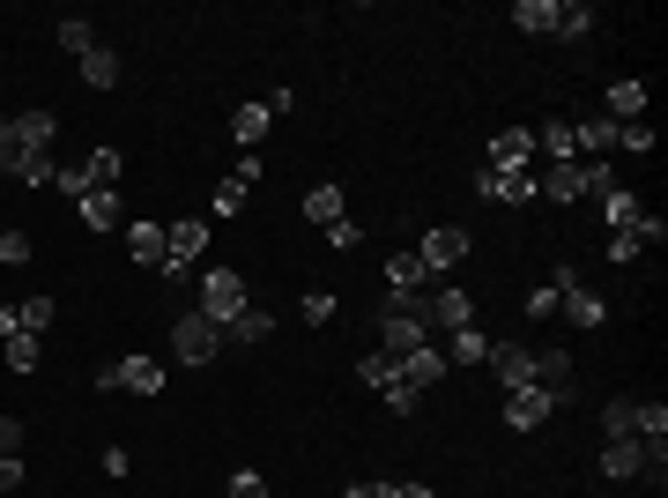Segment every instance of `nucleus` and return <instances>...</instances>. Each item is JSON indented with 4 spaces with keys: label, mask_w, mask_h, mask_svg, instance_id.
Segmentation results:
<instances>
[{
    "label": "nucleus",
    "mask_w": 668,
    "mask_h": 498,
    "mask_svg": "<svg viewBox=\"0 0 668 498\" xmlns=\"http://www.w3.org/2000/svg\"><path fill=\"white\" fill-rule=\"evenodd\" d=\"M431 343V321H423V291H387L379 305V349L387 357H409V349Z\"/></svg>",
    "instance_id": "f257e3e1"
},
{
    "label": "nucleus",
    "mask_w": 668,
    "mask_h": 498,
    "mask_svg": "<svg viewBox=\"0 0 668 498\" xmlns=\"http://www.w3.org/2000/svg\"><path fill=\"white\" fill-rule=\"evenodd\" d=\"M549 283H557V313H565L572 327H602V321H609V305L587 291V275L572 268V261H557V268H549Z\"/></svg>",
    "instance_id": "f03ea898"
},
{
    "label": "nucleus",
    "mask_w": 668,
    "mask_h": 498,
    "mask_svg": "<svg viewBox=\"0 0 668 498\" xmlns=\"http://www.w3.org/2000/svg\"><path fill=\"white\" fill-rule=\"evenodd\" d=\"M572 395H579V387H513V395H505V424H513V431H535V424H549Z\"/></svg>",
    "instance_id": "7ed1b4c3"
},
{
    "label": "nucleus",
    "mask_w": 668,
    "mask_h": 498,
    "mask_svg": "<svg viewBox=\"0 0 668 498\" xmlns=\"http://www.w3.org/2000/svg\"><path fill=\"white\" fill-rule=\"evenodd\" d=\"M246 305L253 298H246V275H238V268H208V275H201V313H208L216 327H230Z\"/></svg>",
    "instance_id": "20e7f679"
},
{
    "label": "nucleus",
    "mask_w": 668,
    "mask_h": 498,
    "mask_svg": "<svg viewBox=\"0 0 668 498\" xmlns=\"http://www.w3.org/2000/svg\"><path fill=\"white\" fill-rule=\"evenodd\" d=\"M172 349H178V365H208V357L223 349V327L194 305V313H178L172 321Z\"/></svg>",
    "instance_id": "39448f33"
},
{
    "label": "nucleus",
    "mask_w": 668,
    "mask_h": 498,
    "mask_svg": "<svg viewBox=\"0 0 668 498\" xmlns=\"http://www.w3.org/2000/svg\"><path fill=\"white\" fill-rule=\"evenodd\" d=\"M208 216H178V224H164V275H186V261H201V253H208Z\"/></svg>",
    "instance_id": "423d86ee"
},
{
    "label": "nucleus",
    "mask_w": 668,
    "mask_h": 498,
    "mask_svg": "<svg viewBox=\"0 0 668 498\" xmlns=\"http://www.w3.org/2000/svg\"><path fill=\"white\" fill-rule=\"evenodd\" d=\"M661 238H668V224L654 216V209H639V216H631L624 231H609V261H617V268H639V253H646V246H661Z\"/></svg>",
    "instance_id": "0eeeda50"
},
{
    "label": "nucleus",
    "mask_w": 668,
    "mask_h": 498,
    "mask_svg": "<svg viewBox=\"0 0 668 498\" xmlns=\"http://www.w3.org/2000/svg\"><path fill=\"white\" fill-rule=\"evenodd\" d=\"M417 261L431 268V283H439V275H453L461 261H469V231H461V224H439V231H423Z\"/></svg>",
    "instance_id": "6e6552de"
},
{
    "label": "nucleus",
    "mask_w": 668,
    "mask_h": 498,
    "mask_svg": "<svg viewBox=\"0 0 668 498\" xmlns=\"http://www.w3.org/2000/svg\"><path fill=\"white\" fill-rule=\"evenodd\" d=\"M97 387L104 395H164V365H156V357H120Z\"/></svg>",
    "instance_id": "1a4fd4ad"
},
{
    "label": "nucleus",
    "mask_w": 668,
    "mask_h": 498,
    "mask_svg": "<svg viewBox=\"0 0 668 498\" xmlns=\"http://www.w3.org/2000/svg\"><path fill=\"white\" fill-rule=\"evenodd\" d=\"M423 321L445 327V335H453V327H475V298L453 291V283H431V291H423Z\"/></svg>",
    "instance_id": "9d476101"
},
{
    "label": "nucleus",
    "mask_w": 668,
    "mask_h": 498,
    "mask_svg": "<svg viewBox=\"0 0 668 498\" xmlns=\"http://www.w3.org/2000/svg\"><path fill=\"white\" fill-rule=\"evenodd\" d=\"M483 365L497 373V387H505V395H513V387H535V349H527V343H491V357H483Z\"/></svg>",
    "instance_id": "9b49d317"
},
{
    "label": "nucleus",
    "mask_w": 668,
    "mask_h": 498,
    "mask_svg": "<svg viewBox=\"0 0 668 498\" xmlns=\"http://www.w3.org/2000/svg\"><path fill=\"white\" fill-rule=\"evenodd\" d=\"M535 201H587V156H572V164H549L535 179Z\"/></svg>",
    "instance_id": "f8f14e48"
},
{
    "label": "nucleus",
    "mask_w": 668,
    "mask_h": 498,
    "mask_svg": "<svg viewBox=\"0 0 668 498\" xmlns=\"http://www.w3.org/2000/svg\"><path fill=\"white\" fill-rule=\"evenodd\" d=\"M527 156H535V134L527 126H497L491 134V172H527Z\"/></svg>",
    "instance_id": "ddd939ff"
},
{
    "label": "nucleus",
    "mask_w": 668,
    "mask_h": 498,
    "mask_svg": "<svg viewBox=\"0 0 668 498\" xmlns=\"http://www.w3.org/2000/svg\"><path fill=\"white\" fill-rule=\"evenodd\" d=\"M475 194L520 209V201H535V172H483V179H475Z\"/></svg>",
    "instance_id": "4468645a"
},
{
    "label": "nucleus",
    "mask_w": 668,
    "mask_h": 498,
    "mask_svg": "<svg viewBox=\"0 0 668 498\" xmlns=\"http://www.w3.org/2000/svg\"><path fill=\"white\" fill-rule=\"evenodd\" d=\"M602 120H646V82H631V75H624V82H609V90H602Z\"/></svg>",
    "instance_id": "2eb2a0df"
},
{
    "label": "nucleus",
    "mask_w": 668,
    "mask_h": 498,
    "mask_svg": "<svg viewBox=\"0 0 668 498\" xmlns=\"http://www.w3.org/2000/svg\"><path fill=\"white\" fill-rule=\"evenodd\" d=\"M439 357H445V373H453V365H483V357H491V335H483V327H453Z\"/></svg>",
    "instance_id": "dca6fc26"
},
{
    "label": "nucleus",
    "mask_w": 668,
    "mask_h": 498,
    "mask_svg": "<svg viewBox=\"0 0 668 498\" xmlns=\"http://www.w3.org/2000/svg\"><path fill=\"white\" fill-rule=\"evenodd\" d=\"M305 216H312V224H342V216H349V194H342V186H335V179H320V186H312V194H305Z\"/></svg>",
    "instance_id": "f3484780"
},
{
    "label": "nucleus",
    "mask_w": 668,
    "mask_h": 498,
    "mask_svg": "<svg viewBox=\"0 0 668 498\" xmlns=\"http://www.w3.org/2000/svg\"><path fill=\"white\" fill-rule=\"evenodd\" d=\"M394 379H409V387H431V379H445V357L423 343V349H409V357H394Z\"/></svg>",
    "instance_id": "a211bd4d"
},
{
    "label": "nucleus",
    "mask_w": 668,
    "mask_h": 498,
    "mask_svg": "<svg viewBox=\"0 0 668 498\" xmlns=\"http://www.w3.org/2000/svg\"><path fill=\"white\" fill-rule=\"evenodd\" d=\"M82 224L90 231H120V186H90V194H82Z\"/></svg>",
    "instance_id": "6ab92c4d"
},
{
    "label": "nucleus",
    "mask_w": 668,
    "mask_h": 498,
    "mask_svg": "<svg viewBox=\"0 0 668 498\" xmlns=\"http://www.w3.org/2000/svg\"><path fill=\"white\" fill-rule=\"evenodd\" d=\"M126 253H134L142 268L164 275V224H126Z\"/></svg>",
    "instance_id": "aec40b11"
},
{
    "label": "nucleus",
    "mask_w": 668,
    "mask_h": 498,
    "mask_svg": "<svg viewBox=\"0 0 668 498\" xmlns=\"http://www.w3.org/2000/svg\"><path fill=\"white\" fill-rule=\"evenodd\" d=\"M0 357H8V373H38V357H45V335H0Z\"/></svg>",
    "instance_id": "412c9836"
},
{
    "label": "nucleus",
    "mask_w": 668,
    "mask_h": 498,
    "mask_svg": "<svg viewBox=\"0 0 668 498\" xmlns=\"http://www.w3.org/2000/svg\"><path fill=\"white\" fill-rule=\"evenodd\" d=\"M639 469H646L639 439H609V447H602V476H617V484H624V476H639Z\"/></svg>",
    "instance_id": "4be33fe9"
},
{
    "label": "nucleus",
    "mask_w": 668,
    "mask_h": 498,
    "mask_svg": "<svg viewBox=\"0 0 668 498\" xmlns=\"http://www.w3.org/2000/svg\"><path fill=\"white\" fill-rule=\"evenodd\" d=\"M513 23L527 38H557V0H513Z\"/></svg>",
    "instance_id": "5701e85b"
},
{
    "label": "nucleus",
    "mask_w": 668,
    "mask_h": 498,
    "mask_svg": "<svg viewBox=\"0 0 668 498\" xmlns=\"http://www.w3.org/2000/svg\"><path fill=\"white\" fill-rule=\"evenodd\" d=\"M16 134H23L30 150H52V134H60V112H45V104H30V112H16Z\"/></svg>",
    "instance_id": "b1692460"
},
{
    "label": "nucleus",
    "mask_w": 668,
    "mask_h": 498,
    "mask_svg": "<svg viewBox=\"0 0 668 498\" xmlns=\"http://www.w3.org/2000/svg\"><path fill=\"white\" fill-rule=\"evenodd\" d=\"M82 82H90V90H112V82H120V52L90 45V52H82Z\"/></svg>",
    "instance_id": "393cba45"
},
{
    "label": "nucleus",
    "mask_w": 668,
    "mask_h": 498,
    "mask_svg": "<svg viewBox=\"0 0 668 498\" xmlns=\"http://www.w3.org/2000/svg\"><path fill=\"white\" fill-rule=\"evenodd\" d=\"M268 126H275V112H268V104H260V98H246V104H238V112H230V134H238V142H260Z\"/></svg>",
    "instance_id": "a878e982"
},
{
    "label": "nucleus",
    "mask_w": 668,
    "mask_h": 498,
    "mask_svg": "<svg viewBox=\"0 0 668 498\" xmlns=\"http://www.w3.org/2000/svg\"><path fill=\"white\" fill-rule=\"evenodd\" d=\"M52 321H60V298H45V291H38V298H23V305H16V327H23V335H45Z\"/></svg>",
    "instance_id": "bb28decb"
},
{
    "label": "nucleus",
    "mask_w": 668,
    "mask_h": 498,
    "mask_svg": "<svg viewBox=\"0 0 668 498\" xmlns=\"http://www.w3.org/2000/svg\"><path fill=\"white\" fill-rule=\"evenodd\" d=\"M268 327H275L268 313H260V305H246V313H238V321L223 327V343H246V349H253V343H268Z\"/></svg>",
    "instance_id": "cd10ccee"
},
{
    "label": "nucleus",
    "mask_w": 668,
    "mask_h": 498,
    "mask_svg": "<svg viewBox=\"0 0 668 498\" xmlns=\"http://www.w3.org/2000/svg\"><path fill=\"white\" fill-rule=\"evenodd\" d=\"M594 23L602 16H594L587 0H557V38H594Z\"/></svg>",
    "instance_id": "c85d7f7f"
},
{
    "label": "nucleus",
    "mask_w": 668,
    "mask_h": 498,
    "mask_svg": "<svg viewBox=\"0 0 668 498\" xmlns=\"http://www.w3.org/2000/svg\"><path fill=\"white\" fill-rule=\"evenodd\" d=\"M423 283H431V268H423L417 253H394L387 261V291H423Z\"/></svg>",
    "instance_id": "c756f323"
},
{
    "label": "nucleus",
    "mask_w": 668,
    "mask_h": 498,
    "mask_svg": "<svg viewBox=\"0 0 668 498\" xmlns=\"http://www.w3.org/2000/svg\"><path fill=\"white\" fill-rule=\"evenodd\" d=\"M23 156H30V142L16 134V120L0 112V179H16V172H23Z\"/></svg>",
    "instance_id": "7c9ffc66"
},
{
    "label": "nucleus",
    "mask_w": 668,
    "mask_h": 498,
    "mask_svg": "<svg viewBox=\"0 0 668 498\" xmlns=\"http://www.w3.org/2000/svg\"><path fill=\"white\" fill-rule=\"evenodd\" d=\"M535 150H543L549 164H572V156H579V150H572V120H549L543 134H535Z\"/></svg>",
    "instance_id": "2f4dec72"
},
{
    "label": "nucleus",
    "mask_w": 668,
    "mask_h": 498,
    "mask_svg": "<svg viewBox=\"0 0 668 498\" xmlns=\"http://www.w3.org/2000/svg\"><path fill=\"white\" fill-rule=\"evenodd\" d=\"M631 417H639V402L617 395L609 409H602V439H639V431H631Z\"/></svg>",
    "instance_id": "473e14b6"
},
{
    "label": "nucleus",
    "mask_w": 668,
    "mask_h": 498,
    "mask_svg": "<svg viewBox=\"0 0 668 498\" xmlns=\"http://www.w3.org/2000/svg\"><path fill=\"white\" fill-rule=\"evenodd\" d=\"M238 209H246V186H238V179H223L216 194H208V224H230Z\"/></svg>",
    "instance_id": "72a5a7b5"
},
{
    "label": "nucleus",
    "mask_w": 668,
    "mask_h": 498,
    "mask_svg": "<svg viewBox=\"0 0 668 498\" xmlns=\"http://www.w3.org/2000/svg\"><path fill=\"white\" fill-rule=\"evenodd\" d=\"M90 45H97V30H90V16H60V52H74V60H82Z\"/></svg>",
    "instance_id": "f704fd0d"
},
{
    "label": "nucleus",
    "mask_w": 668,
    "mask_h": 498,
    "mask_svg": "<svg viewBox=\"0 0 668 498\" xmlns=\"http://www.w3.org/2000/svg\"><path fill=\"white\" fill-rule=\"evenodd\" d=\"M82 164H90V186H120V150H112V142H97Z\"/></svg>",
    "instance_id": "c9c22d12"
},
{
    "label": "nucleus",
    "mask_w": 668,
    "mask_h": 498,
    "mask_svg": "<svg viewBox=\"0 0 668 498\" xmlns=\"http://www.w3.org/2000/svg\"><path fill=\"white\" fill-rule=\"evenodd\" d=\"M357 379L387 395V387H394V357H387V349H371V357H357Z\"/></svg>",
    "instance_id": "e433bc0d"
},
{
    "label": "nucleus",
    "mask_w": 668,
    "mask_h": 498,
    "mask_svg": "<svg viewBox=\"0 0 668 498\" xmlns=\"http://www.w3.org/2000/svg\"><path fill=\"white\" fill-rule=\"evenodd\" d=\"M0 268H30V231L0 224Z\"/></svg>",
    "instance_id": "4c0bfd02"
},
{
    "label": "nucleus",
    "mask_w": 668,
    "mask_h": 498,
    "mask_svg": "<svg viewBox=\"0 0 668 498\" xmlns=\"http://www.w3.org/2000/svg\"><path fill=\"white\" fill-rule=\"evenodd\" d=\"M631 431H639V439H668V402H639Z\"/></svg>",
    "instance_id": "58836bf2"
},
{
    "label": "nucleus",
    "mask_w": 668,
    "mask_h": 498,
    "mask_svg": "<svg viewBox=\"0 0 668 498\" xmlns=\"http://www.w3.org/2000/svg\"><path fill=\"white\" fill-rule=\"evenodd\" d=\"M617 150H631V156H654V126H646V120H624V126H617Z\"/></svg>",
    "instance_id": "ea45409f"
},
{
    "label": "nucleus",
    "mask_w": 668,
    "mask_h": 498,
    "mask_svg": "<svg viewBox=\"0 0 668 498\" xmlns=\"http://www.w3.org/2000/svg\"><path fill=\"white\" fill-rule=\"evenodd\" d=\"M52 172H60V164H52V150H30L16 179H23V186H52Z\"/></svg>",
    "instance_id": "a19ab883"
},
{
    "label": "nucleus",
    "mask_w": 668,
    "mask_h": 498,
    "mask_svg": "<svg viewBox=\"0 0 668 498\" xmlns=\"http://www.w3.org/2000/svg\"><path fill=\"white\" fill-rule=\"evenodd\" d=\"M602 216H609V224H631V216H639V194H631V186H617V194H609V201H602Z\"/></svg>",
    "instance_id": "79ce46f5"
},
{
    "label": "nucleus",
    "mask_w": 668,
    "mask_h": 498,
    "mask_svg": "<svg viewBox=\"0 0 668 498\" xmlns=\"http://www.w3.org/2000/svg\"><path fill=\"white\" fill-rule=\"evenodd\" d=\"M52 186H60L68 201H82V194H90V164H60V172H52Z\"/></svg>",
    "instance_id": "37998d69"
},
{
    "label": "nucleus",
    "mask_w": 668,
    "mask_h": 498,
    "mask_svg": "<svg viewBox=\"0 0 668 498\" xmlns=\"http://www.w3.org/2000/svg\"><path fill=\"white\" fill-rule=\"evenodd\" d=\"M549 313H557V283H535V291H527V321H549Z\"/></svg>",
    "instance_id": "c03bdc74"
},
{
    "label": "nucleus",
    "mask_w": 668,
    "mask_h": 498,
    "mask_svg": "<svg viewBox=\"0 0 668 498\" xmlns=\"http://www.w3.org/2000/svg\"><path fill=\"white\" fill-rule=\"evenodd\" d=\"M417 402H423V387H409V379L387 387V409H394V417H417Z\"/></svg>",
    "instance_id": "a18cd8bd"
},
{
    "label": "nucleus",
    "mask_w": 668,
    "mask_h": 498,
    "mask_svg": "<svg viewBox=\"0 0 668 498\" xmlns=\"http://www.w3.org/2000/svg\"><path fill=\"white\" fill-rule=\"evenodd\" d=\"M305 321H312V327L335 321V291H305Z\"/></svg>",
    "instance_id": "49530a36"
},
{
    "label": "nucleus",
    "mask_w": 668,
    "mask_h": 498,
    "mask_svg": "<svg viewBox=\"0 0 668 498\" xmlns=\"http://www.w3.org/2000/svg\"><path fill=\"white\" fill-rule=\"evenodd\" d=\"M357 238H364V231L349 224V216H342V224H327V246H335V253H357Z\"/></svg>",
    "instance_id": "de8ad7c7"
},
{
    "label": "nucleus",
    "mask_w": 668,
    "mask_h": 498,
    "mask_svg": "<svg viewBox=\"0 0 668 498\" xmlns=\"http://www.w3.org/2000/svg\"><path fill=\"white\" fill-rule=\"evenodd\" d=\"M230 498H268V484H260V469H238V476H230Z\"/></svg>",
    "instance_id": "09e8293b"
},
{
    "label": "nucleus",
    "mask_w": 668,
    "mask_h": 498,
    "mask_svg": "<svg viewBox=\"0 0 668 498\" xmlns=\"http://www.w3.org/2000/svg\"><path fill=\"white\" fill-rule=\"evenodd\" d=\"M0 491H23V454H0Z\"/></svg>",
    "instance_id": "8fccbe9b"
},
{
    "label": "nucleus",
    "mask_w": 668,
    "mask_h": 498,
    "mask_svg": "<svg viewBox=\"0 0 668 498\" xmlns=\"http://www.w3.org/2000/svg\"><path fill=\"white\" fill-rule=\"evenodd\" d=\"M0 454H23V424L16 417H0Z\"/></svg>",
    "instance_id": "3c124183"
},
{
    "label": "nucleus",
    "mask_w": 668,
    "mask_h": 498,
    "mask_svg": "<svg viewBox=\"0 0 668 498\" xmlns=\"http://www.w3.org/2000/svg\"><path fill=\"white\" fill-rule=\"evenodd\" d=\"M349 498H394V484H349Z\"/></svg>",
    "instance_id": "603ef678"
},
{
    "label": "nucleus",
    "mask_w": 668,
    "mask_h": 498,
    "mask_svg": "<svg viewBox=\"0 0 668 498\" xmlns=\"http://www.w3.org/2000/svg\"><path fill=\"white\" fill-rule=\"evenodd\" d=\"M394 498H439L431 484H394Z\"/></svg>",
    "instance_id": "864d4df0"
}]
</instances>
